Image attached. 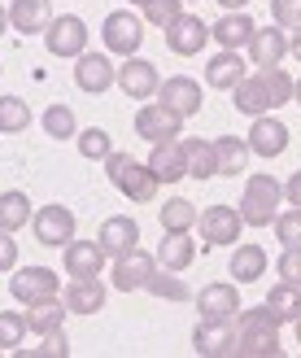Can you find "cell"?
I'll list each match as a JSON object with an SVG mask.
<instances>
[{
	"label": "cell",
	"instance_id": "43",
	"mask_svg": "<svg viewBox=\"0 0 301 358\" xmlns=\"http://www.w3.org/2000/svg\"><path fill=\"white\" fill-rule=\"evenodd\" d=\"M271 17H275V27L297 31L301 27V0H271Z\"/></svg>",
	"mask_w": 301,
	"mask_h": 358
},
{
	"label": "cell",
	"instance_id": "55",
	"mask_svg": "<svg viewBox=\"0 0 301 358\" xmlns=\"http://www.w3.org/2000/svg\"><path fill=\"white\" fill-rule=\"evenodd\" d=\"M0 75H5V66H0Z\"/></svg>",
	"mask_w": 301,
	"mask_h": 358
},
{
	"label": "cell",
	"instance_id": "8",
	"mask_svg": "<svg viewBox=\"0 0 301 358\" xmlns=\"http://www.w3.org/2000/svg\"><path fill=\"white\" fill-rule=\"evenodd\" d=\"M153 271H157V258H153V254H140V245H135L131 254H118V258H114L110 284H114L118 293H140V289L153 280Z\"/></svg>",
	"mask_w": 301,
	"mask_h": 358
},
{
	"label": "cell",
	"instance_id": "19",
	"mask_svg": "<svg viewBox=\"0 0 301 358\" xmlns=\"http://www.w3.org/2000/svg\"><path fill=\"white\" fill-rule=\"evenodd\" d=\"M244 75H249V66H244L240 48H223V52H214V57L205 62V83L214 87V92H232Z\"/></svg>",
	"mask_w": 301,
	"mask_h": 358
},
{
	"label": "cell",
	"instance_id": "34",
	"mask_svg": "<svg viewBox=\"0 0 301 358\" xmlns=\"http://www.w3.org/2000/svg\"><path fill=\"white\" fill-rule=\"evenodd\" d=\"M40 127H44V136H52V140H75V136H79L75 110H70V105H48V110L40 114Z\"/></svg>",
	"mask_w": 301,
	"mask_h": 358
},
{
	"label": "cell",
	"instance_id": "14",
	"mask_svg": "<svg viewBox=\"0 0 301 358\" xmlns=\"http://www.w3.org/2000/svg\"><path fill=\"white\" fill-rule=\"evenodd\" d=\"M114 62H110V52H79L75 57V83L83 87L87 96H101V92H110V83H114Z\"/></svg>",
	"mask_w": 301,
	"mask_h": 358
},
{
	"label": "cell",
	"instance_id": "54",
	"mask_svg": "<svg viewBox=\"0 0 301 358\" xmlns=\"http://www.w3.org/2000/svg\"><path fill=\"white\" fill-rule=\"evenodd\" d=\"M131 5H135V9H145V5H149V0H131Z\"/></svg>",
	"mask_w": 301,
	"mask_h": 358
},
{
	"label": "cell",
	"instance_id": "29",
	"mask_svg": "<svg viewBox=\"0 0 301 358\" xmlns=\"http://www.w3.org/2000/svg\"><path fill=\"white\" fill-rule=\"evenodd\" d=\"M157 188H162V184L153 179V171H149L145 162H131L127 171L118 175V192L127 196V201H153Z\"/></svg>",
	"mask_w": 301,
	"mask_h": 358
},
{
	"label": "cell",
	"instance_id": "36",
	"mask_svg": "<svg viewBox=\"0 0 301 358\" xmlns=\"http://www.w3.org/2000/svg\"><path fill=\"white\" fill-rule=\"evenodd\" d=\"M31 127V105L22 96H0V136H17Z\"/></svg>",
	"mask_w": 301,
	"mask_h": 358
},
{
	"label": "cell",
	"instance_id": "26",
	"mask_svg": "<svg viewBox=\"0 0 301 358\" xmlns=\"http://www.w3.org/2000/svg\"><path fill=\"white\" fill-rule=\"evenodd\" d=\"M232 105H236V114H244V118L271 114V96H267V87H262L258 75H244V79L232 87Z\"/></svg>",
	"mask_w": 301,
	"mask_h": 358
},
{
	"label": "cell",
	"instance_id": "41",
	"mask_svg": "<svg viewBox=\"0 0 301 358\" xmlns=\"http://www.w3.org/2000/svg\"><path fill=\"white\" fill-rule=\"evenodd\" d=\"M271 227H275V236H279V249H301V206L275 214Z\"/></svg>",
	"mask_w": 301,
	"mask_h": 358
},
{
	"label": "cell",
	"instance_id": "45",
	"mask_svg": "<svg viewBox=\"0 0 301 358\" xmlns=\"http://www.w3.org/2000/svg\"><path fill=\"white\" fill-rule=\"evenodd\" d=\"M17 266V241H13V231L0 227V271H13Z\"/></svg>",
	"mask_w": 301,
	"mask_h": 358
},
{
	"label": "cell",
	"instance_id": "17",
	"mask_svg": "<svg viewBox=\"0 0 301 358\" xmlns=\"http://www.w3.org/2000/svg\"><path fill=\"white\" fill-rule=\"evenodd\" d=\"M96 245H101L110 258L131 254V249L140 245V223H135V219H127V214H110V219L101 223V231H96Z\"/></svg>",
	"mask_w": 301,
	"mask_h": 358
},
{
	"label": "cell",
	"instance_id": "23",
	"mask_svg": "<svg viewBox=\"0 0 301 358\" xmlns=\"http://www.w3.org/2000/svg\"><path fill=\"white\" fill-rule=\"evenodd\" d=\"M254 31H258V27H254V17L244 13V9H227L223 17H214V27H210L214 44H223V48H244Z\"/></svg>",
	"mask_w": 301,
	"mask_h": 358
},
{
	"label": "cell",
	"instance_id": "22",
	"mask_svg": "<svg viewBox=\"0 0 301 358\" xmlns=\"http://www.w3.org/2000/svg\"><path fill=\"white\" fill-rule=\"evenodd\" d=\"M153 258H157V266H166V271H188V266L197 262V241H192L188 231H166Z\"/></svg>",
	"mask_w": 301,
	"mask_h": 358
},
{
	"label": "cell",
	"instance_id": "21",
	"mask_svg": "<svg viewBox=\"0 0 301 358\" xmlns=\"http://www.w3.org/2000/svg\"><path fill=\"white\" fill-rule=\"evenodd\" d=\"M145 166L153 171V179H157V184H179V179L188 175V162H184V149H179V140L153 145V153L145 157Z\"/></svg>",
	"mask_w": 301,
	"mask_h": 358
},
{
	"label": "cell",
	"instance_id": "2",
	"mask_svg": "<svg viewBox=\"0 0 301 358\" xmlns=\"http://www.w3.org/2000/svg\"><path fill=\"white\" fill-rule=\"evenodd\" d=\"M9 293H13L17 306H35V301H44V297H57L61 293V280H57L52 266H13Z\"/></svg>",
	"mask_w": 301,
	"mask_h": 358
},
{
	"label": "cell",
	"instance_id": "25",
	"mask_svg": "<svg viewBox=\"0 0 301 358\" xmlns=\"http://www.w3.org/2000/svg\"><path fill=\"white\" fill-rule=\"evenodd\" d=\"M284 350L279 328H236V354L244 358H275Z\"/></svg>",
	"mask_w": 301,
	"mask_h": 358
},
{
	"label": "cell",
	"instance_id": "11",
	"mask_svg": "<svg viewBox=\"0 0 301 358\" xmlns=\"http://www.w3.org/2000/svg\"><path fill=\"white\" fill-rule=\"evenodd\" d=\"M166 31V48L175 52V57H197V52L210 44V27L201 22L197 13H179L170 27H162Z\"/></svg>",
	"mask_w": 301,
	"mask_h": 358
},
{
	"label": "cell",
	"instance_id": "35",
	"mask_svg": "<svg viewBox=\"0 0 301 358\" xmlns=\"http://www.w3.org/2000/svg\"><path fill=\"white\" fill-rule=\"evenodd\" d=\"M267 306L279 315V324H293V319L301 315V289H297V284H284V280H279L275 289L267 293Z\"/></svg>",
	"mask_w": 301,
	"mask_h": 358
},
{
	"label": "cell",
	"instance_id": "13",
	"mask_svg": "<svg viewBox=\"0 0 301 358\" xmlns=\"http://www.w3.org/2000/svg\"><path fill=\"white\" fill-rule=\"evenodd\" d=\"M157 101H162L170 114L192 118V114L201 110V101H205V87H201L197 79H188V75H175V79H162V87H157Z\"/></svg>",
	"mask_w": 301,
	"mask_h": 358
},
{
	"label": "cell",
	"instance_id": "40",
	"mask_svg": "<svg viewBox=\"0 0 301 358\" xmlns=\"http://www.w3.org/2000/svg\"><path fill=\"white\" fill-rule=\"evenodd\" d=\"M27 315H17V310H0V354L5 350H22L27 341Z\"/></svg>",
	"mask_w": 301,
	"mask_h": 358
},
{
	"label": "cell",
	"instance_id": "38",
	"mask_svg": "<svg viewBox=\"0 0 301 358\" xmlns=\"http://www.w3.org/2000/svg\"><path fill=\"white\" fill-rule=\"evenodd\" d=\"M258 79L262 87H267V96H271V110H279V105H288L293 101V75L284 66H267V70H258Z\"/></svg>",
	"mask_w": 301,
	"mask_h": 358
},
{
	"label": "cell",
	"instance_id": "51",
	"mask_svg": "<svg viewBox=\"0 0 301 358\" xmlns=\"http://www.w3.org/2000/svg\"><path fill=\"white\" fill-rule=\"evenodd\" d=\"M5 27H9V9L0 5V35H5Z\"/></svg>",
	"mask_w": 301,
	"mask_h": 358
},
{
	"label": "cell",
	"instance_id": "28",
	"mask_svg": "<svg viewBox=\"0 0 301 358\" xmlns=\"http://www.w3.org/2000/svg\"><path fill=\"white\" fill-rule=\"evenodd\" d=\"M66 301H61V293L57 297H44V301H35V306H27V328L35 332V336H44V332H57L61 324H66Z\"/></svg>",
	"mask_w": 301,
	"mask_h": 358
},
{
	"label": "cell",
	"instance_id": "9",
	"mask_svg": "<svg viewBox=\"0 0 301 358\" xmlns=\"http://www.w3.org/2000/svg\"><path fill=\"white\" fill-rule=\"evenodd\" d=\"M114 83H118L131 101H153L157 87H162V75H157V66H153L149 57H127V62L118 66Z\"/></svg>",
	"mask_w": 301,
	"mask_h": 358
},
{
	"label": "cell",
	"instance_id": "52",
	"mask_svg": "<svg viewBox=\"0 0 301 358\" xmlns=\"http://www.w3.org/2000/svg\"><path fill=\"white\" fill-rule=\"evenodd\" d=\"M293 101L301 105V79H293Z\"/></svg>",
	"mask_w": 301,
	"mask_h": 358
},
{
	"label": "cell",
	"instance_id": "20",
	"mask_svg": "<svg viewBox=\"0 0 301 358\" xmlns=\"http://www.w3.org/2000/svg\"><path fill=\"white\" fill-rule=\"evenodd\" d=\"M105 297H110V289L101 284V275H92V280H70L66 289H61V301H66L70 315H96L105 306Z\"/></svg>",
	"mask_w": 301,
	"mask_h": 358
},
{
	"label": "cell",
	"instance_id": "49",
	"mask_svg": "<svg viewBox=\"0 0 301 358\" xmlns=\"http://www.w3.org/2000/svg\"><path fill=\"white\" fill-rule=\"evenodd\" d=\"M288 57H297V62H301V27L288 35Z\"/></svg>",
	"mask_w": 301,
	"mask_h": 358
},
{
	"label": "cell",
	"instance_id": "33",
	"mask_svg": "<svg viewBox=\"0 0 301 358\" xmlns=\"http://www.w3.org/2000/svg\"><path fill=\"white\" fill-rule=\"evenodd\" d=\"M145 293L162 297V301H188L192 297L188 284H184V271H166V266H157V271H153V280L145 284Z\"/></svg>",
	"mask_w": 301,
	"mask_h": 358
},
{
	"label": "cell",
	"instance_id": "32",
	"mask_svg": "<svg viewBox=\"0 0 301 358\" xmlns=\"http://www.w3.org/2000/svg\"><path fill=\"white\" fill-rule=\"evenodd\" d=\"M31 214H35V206H31V196H27V192H17V188L0 192V227H5V231L27 227V223H31Z\"/></svg>",
	"mask_w": 301,
	"mask_h": 358
},
{
	"label": "cell",
	"instance_id": "5",
	"mask_svg": "<svg viewBox=\"0 0 301 358\" xmlns=\"http://www.w3.org/2000/svg\"><path fill=\"white\" fill-rule=\"evenodd\" d=\"M184 118L170 114L162 101H140V114H135V136L149 140V145H166V140H179Z\"/></svg>",
	"mask_w": 301,
	"mask_h": 358
},
{
	"label": "cell",
	"instance_id": "4",
	"mask_svg": "<svg viewBox=\"0 0 301 358\" xmlns=\"http://www.w3.org/2000/svg\"><path fill=\"white\" fill-rule=\"evenodd\" d=\"M31 231H35V241L48 245V249H61L66 241H75V210L70 206H40L31 214Z\"/></svg>",
	"mask_w": 301,
	"mask_h": 358
},
{
	"label": "cell",
	"instance_id": "46",
	"mask_svg": "<svg viewBox=\"0 0 301 358\" xmlns=\"http://www.w3.org/2000/svg\"><path fill=\"white\" fill-rule=\"evenodd\" d=\"M131 162H135L131 153H118V149H110V157H105V175H110V184H118V175L127 171Z\"/></svg>",
	"mask_w": 301,
	"mask_h": 358
},
{
	"label": "cell",
	"instance_id": "42",
	"mask_svg": "<svg viewBox=\"0 0 301 358\" xmlns=\"http://www.w3.org/2000/svg\"><path fill=\"white\" fill-rule=\"evenodd\" d=\"M179 5H184V0H149V5H145V22L149 27H170L175 17L184 13Z\"/></svg>",
	"mask_w": 301,
	"mask_h": 358
},
{
	"label": "cell",
	"instance_id": "12",
	"mask_svg": "<svg viewBox=\"0 0 301 358\" xmlns=\"http://www.w3.org/2000/svg\"><path fill=\"white\" fill-rule=\"evenodd\" d=\"M192 350L201 358H232L236 354V324L227 319H201L192 332Z\"/></svg>",
	"mask_w": 301,
	"mask_h": 358
},
{
	"label": "cell",
	"instance_id": "7",
	"mask_svg": "<svg viewBox=\"0 0 301 358\" xmlns=\"http://www.w3.org/2000/svg\"><path fill=\"white\" fill-rule=\"evenodd\" d=\"M197 227H201V241L214 249V245H236L244 231V219L236 206H210L197 214Z\"/></svg>",
	"mask_w": 301,
	"mask_h": 358
},
{
	"label": "cell",
	"instance_id": "30",
	"mask_svg": "<svg viewBox=\"0 0 301 358\" xmlns=\"http://www.w3.org/2000/svg\"><path fill=\"white\" fill-rule=\"evenodd\" d=\"M179 149H184V162H188L192 179H214V140L188 136V140H179Z\"/></svg>",
	"mask_w": 301,
	"mask_h": 358
},
{
	"label": "cell",
	"instance_id": "53",
	"mask_svg": "<svg viewBox=\"0 0 301 358\" xmlns=\"http://www.w3.org/2000/svg\"><path fill=\"white\" fill-rule=\"evenodd\" d=\"M293 324H297V341H301V315H297V319H293Z\"/></svg>",
	"mask_w": 301,
	"mask_h": 358
},
{
	"label": "cell",
	"instance_id": "6",
	"mask_svg": "<svg viewBox=\"0 0 301 358\" xmlns=\"http://www.w3.org/2000/svg\"><path fill=\"white\" fill-rule=\"evenodd\" d=\"M44 44L52 57H70L75 62L79 52L87 48V22L75 13H61V17H52V22L44 27Z\"/></svg>",
	"mask_w": 301,
	"mask_h": 358
},
{
	"label": "cell",
	"instance_id": "47",
	"mask_svg": "<svg viewBox=\"0 0 301 358\" xmlns=\"http://www.w3.org/2000/svg\"><path fill=\"white\" fill-rule=\"evenodd\" d=\"M40 354H70V341H66V332H44L40 336Z\"/></svg>",
	"mask_w": 301,
	"mask_h": 358
},
{
	"label": "cell",
	"instance_id": "37",
	"mask_svg": "<svg viewBox=\"0 0 301 358\" xmlns=\"http://www.w3.org/2000/svg\"><path fill=\"white\" fill-rule=\"evenodd\" d=\"M197 206H192L188 201V196H170V201L162 206V227L166 231H192V227H197Z\"/></svg>",
	"mask_w": 301,
	"mask_h": 358
},
{
	"label": "cell",
	"instance_id": "44",
	"mask_svg": "<svg viewBox=\"0 0 301 358\" xmlns=\"http://www.w3.org/2000/svg\"><path fill=\"white\" fill-rule=\"evenodd\" d=\"M275 266H279V280H284V284H297V289H301V249H284Z\"/></svg>",
	"mask_w": 301,
	"mask_h": 358
},
{
	"label": "cell",
	"instance_id": "1",
	"mask_svg": "<svg viewBox=\"0 0 301 358\" xmlns=\"http://www.w3.org/2000/svg\"><path fill=\"white\" fill-rule=\"evenodd\" d=\"M279 206H284V184H279L275 175H249V184H244V196H240L236 210H240L244 227H271Z\"/></svg>",
	"mask_w": 301,
	"mask_h": 358
},
{
	"label": "cell",
	"instance_id": "15",
	"mask_svg": "<svg viewBox=\"0 0 301 358\" xmlns=\"http://www.w3.org/2000/svg\"><path fill=\"white\" fill-rule=\"evenodd\" d=\"M244 48H249V62H254L258 70L284 66V57H288V35H284V27H258Z\"/></svg>",
	"mask_w": 301,
	"mask_h": 358
},
{
	"label": "cell",
	"instance_id": "48",
	"mask_svg": "<svg viewBox=\"0 0 301 358\" xmlns=\"http://www.w3.org/2000/svg\"><path fill=\"white\" fill-rule=\"evenodd\" d=\"M284 196H288L293 206H301V171H293V175H288V184H284Z\"/></svg>",
	"mask_w": 301,
	"mask_h": 358
},
{
	"label": "cell",
	"instance_id": "3",
	"mask_svg": "<svg viewBox=\"0 0 301 358\" xmlns=\"http://www.w3.org/2000/svg\"><path fill=\"white\" fill-rule=\"evenodd\" d=\"M101 40L105 52H118V57H135L140 44H145V22L131 13V9H114L101 27Z\"/></svg>",
	"mask_w": 301,
	"mask_h": 358
},
{
	"label": "cell",
	"instance_id": "27",
	"mask_svg": "<svg viewBox=\"0 0 301 358\" xmlns=\"http://www.w3.org/2000/svg\"><path fill=\"white\" fill-rule=\"evenodd\" d=\"M244 166H249V140L219 136L214 140V175H240Z\"/></svg>",
	"mask_w": 301,
	"mask_h": 358
},
{
	"label": "cell",
	"instance_id": "16",
	"mask_svg": "<svg viewBox=\"0 0 301 358\" xmlns=\"http://www.w3.org/2000/svg\"><path fill=\"white\" fill-rule=\"evenodd\" d=\"M284 149H288V127L275 114H258L249 122V153H258V157H279Z\"/></svg>",
	"mask_w": 301,
	"mask_h": 358
},
{
	"label": "cell",
	"instance_id": "18",
	"mask_svg": "<svg viewBox=\"0 0 301 358\" xmlns=\"http://www.w3.org/2000/svg\"><path fill=\"white\" fill-rule=\"evenodd\" d=\"M192 301H197L201 319H227V324H236V315H240V293H236V284H205V289L192 297Z\"/></svg>",
	"mask_w": 301,
	"mask_h": 358
},
{
	"label": "cell",
	"instance_id": "31",
	"mask_svg": "<svg viewBox=\"0 0 301 358\" xmlns=\"http://www.w3.org/2000/svg\"><path fill=\"white\" fill-rule=\"evenodd\" d=\"M262 271H267V249H262V245H236L232 280L236 284H254V280H262Z\"/></svg>",
	"mask_w": 301,
	"mask_h": 358
},
{
	"label": "cell",
	"instance_id": "39",
	"mask_svg": "<svg viewBox=\"0 0 301 358\" xmlns=\"http://www.w3.org/2000/svg\"><path fill=\"white\" fill-rule=\"evenodd\" d=\"M75 145H79V153L87 157V162H105L110 149H114V140H110V131H105V127H83L75 136Z\"/></svg>",
	"mask_w": 301,
	"mask_h": 358
},
{
	"label": "cell",
	"instance_id": "10",
	"mask_svg": "<svg viewBox=\"0 0 301 358\" xmlns=\"http://www.w3.org/2000/svg\"><path fill=\"white\" fill-rule=\"evenodd\" d=\"M105 262H110V254L96 245V241H66L61 245V266H66V275L70 280H92L105 271Z\"/></svg>",
	"mask_w": 301,
	"mask_h": 358
},
{
	"label": "cell",
	"instance_id": "50",
	"mask_svg": "<svg viewBox=\"0 0 301 358\" xmlns=\"http://www.w3.org/2000/svg\"><path fill=\"white\" fill-rule=\"evenodd\" d=\"M223 9H249V0H219Z\"/></svg>",
	"mask_w": 301,
	"mask_h": 358
},
{
	"label": "cell",
	"instance_id": "24",
	"mask_svg": "<svg viewBox=\"0 0 301 358\" xmlns=\"http://www.w3.org/2000/svg\"><path fill=\"white\" fill-rule=\"evenodd\" d=\"M52 22V5L48 0H13L9 5V27L17 35H40Z\"/></svg>",
	"mask_w": 301,
	"mask_h": 358
}]
</instances>
